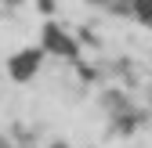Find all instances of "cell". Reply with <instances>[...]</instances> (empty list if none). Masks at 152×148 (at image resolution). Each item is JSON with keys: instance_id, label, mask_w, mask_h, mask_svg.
<instances>
[{"instance_id": "cell-1", "label": "cell", "mask_w": 152, "mask_h": 148, "mask_svg": "<svg viewBox=\"0 0 152 148\" xmlns=\"http://www.w3.org/2000/svg\"><path fill=\"white\" fill-rule=\"evenodd\" d=\"M83 4L109 15V18H120L134 29L152 33V0H83Z\"/></svg>"}]
</instances>
